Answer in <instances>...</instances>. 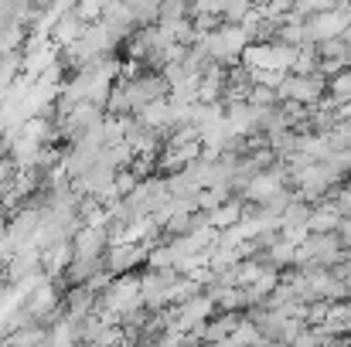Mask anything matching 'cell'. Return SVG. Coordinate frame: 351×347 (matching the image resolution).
<instances>
[{
    "instance_id": "cell-1",
    "label": "cell",
    "mask_w": 351,
    "mask_h": 347,
    "mask_svg": "<svg viewBox=\"0 0 351 347\" xmlns=\"http://www.w3.org/2000/svg\"><path fill=\"white\" fill-rule=\"evenodd\" d=\"M245 44V31L242 27H226L212 38H205V51H212L215 58H235Z\"/></svg>"
},
{
    "instance_id": "cell-2",
    "label": "cell",
    "mask_w": 351,
    "mask_h": 347,
    "mask_svg": "<svg viewBox=\"0 0 351 347\" xmlns=\"http://www.w3.org/2000/svg\"><path fill=\"white\" fill-rule=\"evenodd\" d=\"M345 14H338V10H324V14H314V21L307 24V34L311 38H324V41H331V38H341L345 34Z\"/></svg>"
},
{
    "instance_id": "cell-3",
    "label": "cell",
    "mask_w": 351,
    "mask_h": 347,
    "mask_svg": "<svg viewBox=\"0 0 351 347\" xmlns=\"http://www.w3.org/2000/svg\"><path fill=\"white\" fill-rule=\"evenodd\" d=\"M297 55L290 48H259V51H249V62H263L266 68H287Z\"/></svg>"
},
{
    "instance_id": "cell-4",
    "label": "cell",
    "mask_w": 351,
    "mask_h": 347,
    "mask_svg": "<svg viewBox=\"0 0 351 347\" xmlns=\"http://www.w3.org/2000/svg\"><path fill=\"white\" fill-rule=\"evenodd\" d=\"M283 89H287L293 99H314L317 89H321V82H317V79H290Z\"/></svg>"
},
{
    "instance_id": "cell-5",
    "label": "cell",
    "mask_w": 351,
    "mask_h": 347,
    "mask_svg": "<svg viewBox=\"0 0 351 347\" xmlns=\"http://www.w3.org/2000/svg\"><path fill=\"white\" fill-rule=\"evenodd\" d=\"M324 10H335V0H297V17H304V14H324Z\"/></svg>"
},
{
    "instance_id": "cell-6",
    "label": "cell",
    "mask_w": 351,
    "mask_h": 347,
    "mask_svg": "<svg viewBox=\"0 0 351 347\" xmlns=\"http://www.w3.org/2000/svg\"><path fill=\"white\" fill-rule=\"evenodd\" d=\"M245 10H249V0H229V3H226V14H229L232 21H242Z\"/></svg>"
},
{
    "instance_id": "cell-7",
    "label": "cell",
    "mask_w": 351,
    "mask_h": 347,
    "mask_svg": "<svg viewBox=\"0 0 351 347\" xmlns=\"http://www.w3.org/2000/svg\"><path fill=\"white\" fill-rule=\"evenodd\" d=\"M335 92H338V99H351V75H341L335 82Z\"/></svg>"
}]
</instances>
